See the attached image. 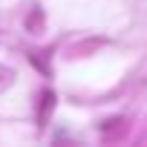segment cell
<instances>
[{"mask_svg": "<svg viewBox=\"0 0 147 147\" xmlns=\"http://www.w3.org/2000/svg\"><path fill=\"white\" fill-rule=\"evenodd\" d=\"M55 107V92H43V104H40V115H38V121H40V127H43V121H46V115H49V110Z\"/></svg>", "mask_w": 147, "mask_h": 147, "instance_id": "obj_1", "label": "cell"}]
</instances>
